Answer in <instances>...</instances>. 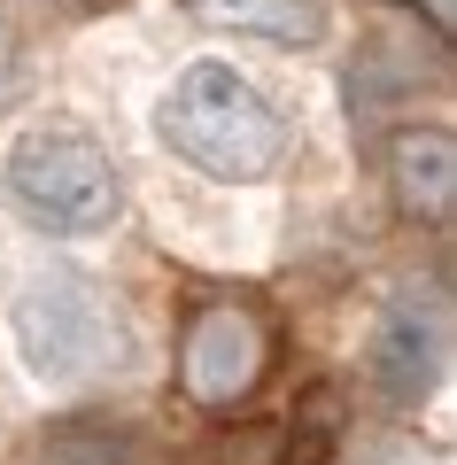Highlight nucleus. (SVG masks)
Listing matches in <instances>:
<instances>
[{"instance_id":"nucleus-8","label":"nucleus","mask_w":457,"mask_h":465,"mask_svg":"<svg viewBox=\"0 0 457 465\" xmlns=\"http://www.w3.org/2000/svg\"><path fill=\"white\" fill-rule=\"evenodd\" d=\"M32 465H132V442L116 427H101V419H70L32 450Z\"/></svg>"},{"instance_id":"nucleus-2","label":"nucleus","mask_w":457,"mask_h":465,"mask_svg":"<svg viewBox=\"0 0 457 465\" xmlns=\"http://www.w3.org/2000/svg\"><path fill=\"white\" fill-rule=\"evenodd\" d=\"M16 349L39 381L85 388L132 357V333H124V311L109 302V287H94L85 272H39L16 295Z\"/></svg>"},{"instance_id":"nucleus-6","label":"nucleus","mask_w":457,"mask_h":465,"mask_svg":"<svg viewBox=\"0 0 457 465\" xmlns=\"http://www.w3.org/2000/svg\"><path fill=\"white\" fill-rule=\"evenodd\" d=\"M388 194L419 225H450V210H457V140L442 124H403L388 140Z\"/></svg>"},{"instance_id":"nucleus-1","label":"nucleus","mask_w":457,"mask_h":465,"mask_svg":"<svg viewBox=\"0 0 457 465\" xmlns=\"http://www.w3.org/2000/svg\"><path fill=\"white\" fill-rule=\"evenodd\" d=\"M155 133L179 163H194L217 186H256L287 163V116L233 63H186L155 109Z\"/></svg>"},{"instance_id":"nucleus-5","label":"nucleus","mask_w":457,"mask_h":465,"mask_svg":"<svg viewBox=\"0 0 457 465\" xmlns=\"http://www.w3.org/2000/svg\"><path fill=\"white\" fill-rule=\"evenodd\" d=\"M442 357H450V318H442V302H395L388 326H380L373 341V381L388 403H419L426 388L442 381Z\"/></svg>"},{"instance_id":"nucleus-4","label":"nucleus","mask_w":457,"mask_h":465,"mask_svg":"<svg viewBox=\"0 0 457 465\" xmlns=\"http://www.w3.org/2000/svg\"><path fill=\"white\" fill-rule=\"evenodd\" d=\"M279 357V326L256 295H202L179 333V396L194 411H241Z\"/></svg>"},{"instance_id":"nucleus-3","label":"nucleus","mask_w":457,"mask_h":465,"mask_svg":"<svg viewBox=\"0 0 457 465\" xmlns=\"http://www.w3.org/2000/svg\"><path fill=\"white\" fill-rule=\"evenodd\" d=\"M8 202L39 232H109L124 217V179L109 148L78 124H39L8 148Z\"/></svg>"},{"instance_id":"nucleus-11","label":"nucleus","mask_w":457,"mask_h":465,"mask_svg":"<svg viewBox=\"0 0 457 465\" xmlns=\"http://www.w3.org/2000/svg\"><path fill=\"white\" fill-rule=\"evenodd\" d=\"M78 8H94V0H78Z\"/></svg>"},{"instance_id":"nucleus-9","label":"nucleus","mask_w":457,"mask_h":465,"mask_svg":"<svg viewBox=\"0 0 457 465\" xmlns=\"http://www.w3.org/2000/svg\"><path fill=\"white\" fill-rule=\"evenodd\" d=\"M333 427H342V411H333V396L318 388V396H311V419L287 427V458H279V465H318V458L333 450Z\"/></svg>"},{"instance_id":"nucleus-10","label":"nucleus","mask_w":457,"mask_h":465,"mask_svg":"<svg viewBox=\"0 0 457 465\" xmlns=\"http://www.w3.org/2000/svg\"><path fill=\"white\" fill-rule=\"evenodd\" d=\"M8 85H16V24L0 16V94H8Z\"/></svg>"},{"instance_id":"nucleus-7","label":"nucleus","mask_w":457,"mask_h":465,"mask_svg":"<svg viewBox=\"0 0 457 465\" xmlns=\"http://www.w3.org/2000/svg\"><path fill=\"white\" fill-rule=\"evenodd\" d=\"M210 32H248L272 47H318L326 39V0H179Z\"/></svg>"}]
</instances>
